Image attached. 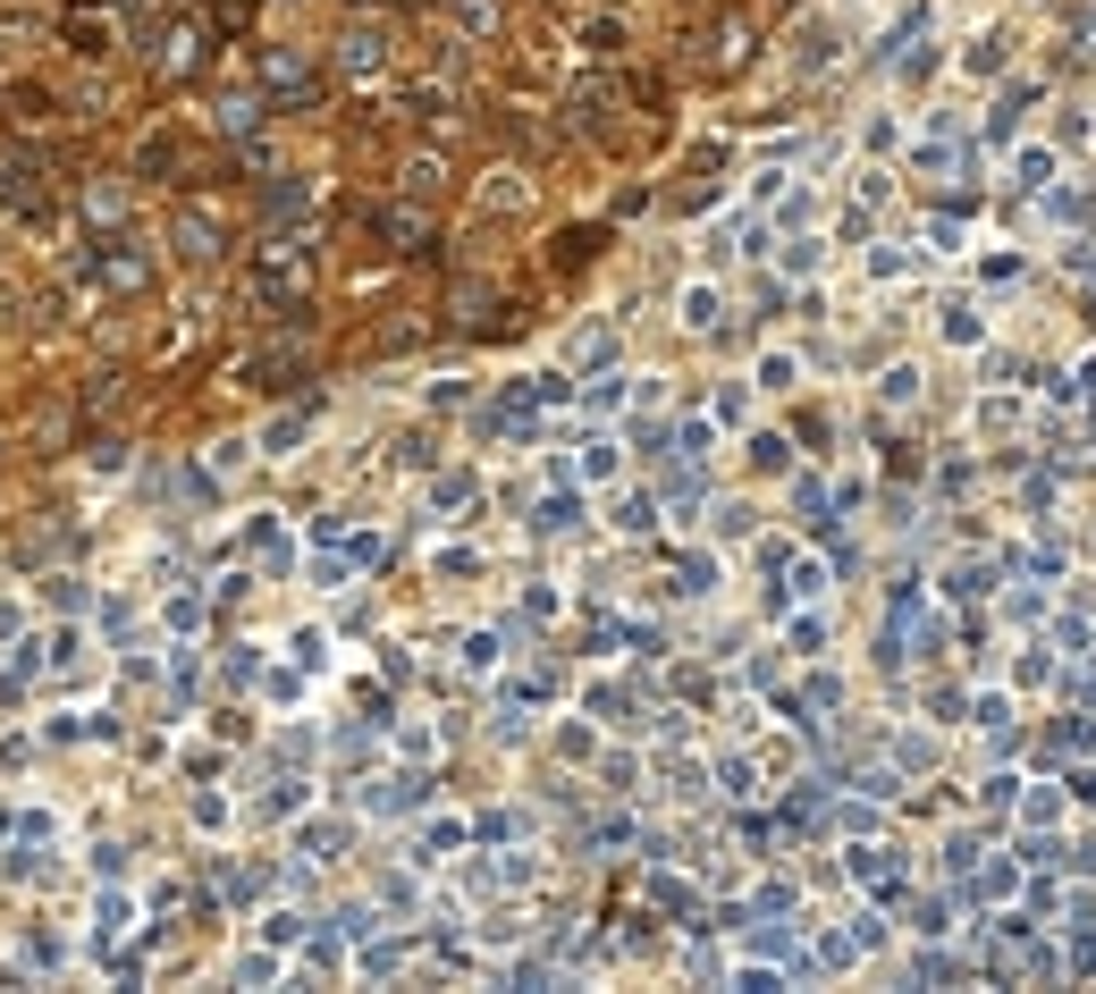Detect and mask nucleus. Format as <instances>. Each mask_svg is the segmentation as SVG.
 Returning a JSON list of instances; mask_svg holds the SVG:
<instances>
[{
	"instance_id": "6e6552de",
	"label": "nucleus",
	"mask_w": 1096,
	"mask_h": 994,
	"mask_svg": "<svg viewBox=\"0 0 1096 994\" xmlns=\"http://www.w3.org/2000/svg\"><path fill=\"white\" fill-rule=\"evenodd\" d=\"M101 270H110V287H144V270H153V261H144V254H135V245H127V236H119Z\"/></svg>"
},
{
	"instance_id": "9d476101",
	"label": "nucleus",
	"mask_w": 1096,
	"mask_h": 994,
	"mask_svg": "<svg viewBox=\"0 0 1096 994\" xmlns=\"http://www.w3.org/2000/svg\"><path fill=\"white\" fill-rule=\"evenodd\" d=\"M793 380H802V363H793V354H759V388H768V396H784Z\"/></svg>"
},
{
	"instance_id": "79ce46f5",
	"label": "nucleus",
	"mask_w": 1096,
	"mask_h": 994,
	"mask_svg": "<svg viewBox=\"0 0 1096 994\" xmlns=\"http://www.w3.org/2000/svg\"><path fill=\"white\" fill-rule=\"evenodd\" d=\"M9 633H17V608H9V599H0V641H9Z\"/></svg>"
},
{
	"instance_id": "f257e3e1",
	"label": "nucleus",
	"mask_w": 1096,
	"mask_h": 994,
	"mask_svg": "<svg viewBox=\"0 0 1096 994\" xmlns=\"http://www.w3.org/2000/svg\"><path fill=\"white\" fill-rule=\"evenodd\" d=\"M254 287L270 295V304L304 295V254H295V245H261V261H254Z\"/></svg>"
},
{
	"instance_id": "7c9ffc66",
	"label": "nucleus",
	"mask_w": 1096,
	"mask_h": 994,
	"mask_svg": "<svg viewBox=\"0 0 1096 994\" xmlns=\"http://www.w3.org/2000/svg\"><path fill=\"white\" fill-rule=\"evenodd\" d=\"M742 531H751V506H742V498H726V506H717V540H742Z\"/></svg>"
},
{
	"instance_id": "4468645a",
	"label": "nucleus",
	"mask_w": 1096,
	"mask_h": 994,
	"mask_svg": "<svg viewBox=\"0 0 1096 994\" xmlns=\"http://www.w3.org/2000/svg\"><path fill=\"white\" fill-rule=\"evenodd\" d=\"M295 439H304V414H279L261 430V455H295Z\"/></svg>"
},
{
	"instance_id": "b1692460",
	"label": "nucleus",
	"mask_w": 1096,
	"mask_h": 994,
	"mask_svg": "<svg viewBox=\"0 0 1096 994\" xmlns=\"http://www.w3.org/2000/svg\"><path fill=\"white\" fill-rule=\"evenodd\" d=\"M397 969H405V944H372L363 953V978H397Z\"/></svg>"
},
{
	"instance_id": "423d86ee",
	"label": "nucleus",
	"mask_w": 1096,
	"mask_h": 994,
	"mask_svg": "<svg viewBox=\"0 0 1096 994\" xmlns=\"http://www.w3.org/2000/svg\"><path fill=\"white\" fill-rule=\"evenodd\" d=\"M574 523H582V498H574V489L540 498V514H532V531H574Z\"/></svg>"
},
{
	"instance_id": "72a5a7b5",
	"label": "nucleus",
	"mask_w": 1096,
	"mask_h": 994,
	"mask_svg": "<svg viewBox=\"0 0 1096 994\" xmlns=\"http://www.w3.org/2000/svg\"><path fill=\"white\" fill-rule=\"evenodd\" d=\"M94 876H127V843H94Z\"/></svg>"
},
{
	"instance_id": "5701e85b",
	"label": "nucleus",
	"mask_w": 1096,
	"mask_h": 994,
	"mask_svg": "<svg viewBox=\"0 0 1096 994\" xmlns=\"http://www.w3.org/2000/svg\"><path fill=\"white\" fill-rule=\"evenodd\" d=\"M51 834H60L51 809H26V818H17V843H42V851H51Z\"/></svg>"
},
{
	"instance_id": "9b49d317",
	"label": "nucleus",
	"mask_w": 1096,
	"mask_h": 994,
	"mask_svg": "<svg viewBox=\"0 0 1096 994\" xmlns=\"http://www.w3.org/2000/svg\"><path fill=\"white\" fill-rule=\"evenodd\" d=\"M261 944H304V910H261Z\"/></svg>"
},
{
	"instance_id": "e433bc0d",
	"label": "nucleus",
	"mask_w": 1096,
	"mask_h": 994,
	"mask_svg": "<svg viewBox=\"0 0 1096 994\" xmlns=\"http://www.w3.org/2000/svg\"><path fill=\"white\" fill-rule=\"evenodd\" d=\"M194 826H203V834L228 826V801H220V793H203V801H194Z\"/></svg>"
},
{
	"instance_id": "dca6fc26",
	"label": "nucleus",
	"mask_w": 1096,
	"mask_h": 994,
	"mask_svg": "<svg viewBox=\"0 0 1096 994\" xmlns=\"http://www.w3.org/2000/svg\"><path fill=\"white\" fill-rule=\"evenodd\" d=\"M482 203H489V211H515V203H523V177H515V169H498V177L482 186Z\"/></svg>"
},
{
	"instance_id": "f3484780",
	"label": "nucleus",
	"mask_w": 1096,
	"mask_h": 994,
	"mask_svg": "<svg viewBox=\"0 0 1096 994\" xmlns=\"http://www.w3.org/2000/svg\"><path fill=\"white\" fill-rule=\"evenodd\" d=\"M42 658H51V666H76V658H85V633H76V624H60V633L42 641Z\"/></svg>"
},
{
	"instance_id": "473e14b6",
	"label": "nucleus",
	"mask_w": 1096,
	"mask_h": 994,
	"mask_svg": "<svg viewBox=\"0 0 1096 994\" xmlns=\"http://www.w3.org/2000/svg\"><path fill=\"white\" fill-rule=\"evenodd\" d=\"M590 708H599V716H608V725H624V716H633V700H624V691H616V683H599V691H590Z\"/></svg>"
},
{
	"instance_id": "412c9836",
	"label": "nucleus",
	"mask_w": 1096,
	"mask_h": 994,
	"mask_svg": "<svg viewBox=\"0 0 1096 994\" xmlns=\"http://www.w3.org/2000/svg\"><path fill=\"white\" fill-rule=\"evenodd\" d=\"M649 514H658V506H649L642 489H624V498H616V523H624V531H649Z\"/></svg>"
},
{
	"instance_id": "ddd939ff",
	"label": "nucleus",
	"mask_w": 1096,
	"mask_h": 994,
	"mask_svg": "<svg viewBox=\"0 0 1096 994\" xmlns=\"http://www.w3.org/2000/svg\"><path fill=\"white\" fill-rule=\"evenodd\" d=\"M338 60L355 68V76H363V68H380V34H372V26H355V34H346V51H338Z\"/></svg>"
},
{
	"instance_id": "4be33fe9",
	"label": "nucleus",
	"mask_w": 1096,
	"mask_h": 994,
	"mask_svg": "<svg viewBox=\"0 0 1096 994\" xmlns=\"http://www.w3.org/2000/svg\"><path fill=\"white\" fill-rule=\"evenodd\" d=\"M717 784H726L734 801H751V793H759V775H751V759H726V768H717Z\"/></svg>"
},
{
	"instance_id": "c85d7f7f",
	"label": "nucleus",
	"mask_w": 1096,
	"mask_h": 994,
	"mask_svg": "<svg viewBox=\"0 0 1096 994\" xmlns=\"http://www.w3.org/2000/svg\"><path fill=\"white\" fill-rule=\"evenodd\" d=\"M709 447H717L709 421H683V430H675V455H709Z\"/></svg>"
},
{
	"instance_id": "f704fd0d",
	"label": "nucleus",
	"mask_w": 1096,
	"mask_h": 994,
	"mask_svg": "<svg viewBox=\"0 0 1096 994\" xmlns=\"http://www.w3.org/2000/svg\"><path fill=\"white\" fill-rule=\"evenodd\" d=\"M288 649H295V666H321V658H329V633H295Z\"/></svg>"
},
{
	"instance_id": "aec40b11",
	"label": "nucleus",
	"mask_w": 1096,
	"mask_h": 994,
	"mask_svg": "<svg viewBox=\"0 0 1096 994\" xmlns=\"http://www.w3.org/2000/svg\"><path fill=\"white\" fill-rule=\"evenodd\" d=\"M582 473L608 481V473H616V439H582Z\"/></svg>"
},
{
	"instance_id": "2eb2a0df",
	"label": "nucleus",
	"mask_w": 1096,
	"mask_h": 994,
	"mask_svg": "<svg viewBox=\"0 0 1096 994\" xmlns=\"http://www.w3.org/2000/svg\"><path fill=\"white\" fill-rule=\"evenodd\" d=\"M683 329H717V287H683Z\"/></svg>"
},
{
	"instance_id": "2f4dec72",
	"label": "nucleus",
	"mask_w": 1096,
	"mask_h": 994,
	"mask_svg": "<svg viewBox=\"0 0 1096 994\" xmlns=\"http://www.w3.org/2000/svg\"><path fill=\"white\" fill-rule=\"evenodd\" d=\"M430 498H439V506H473V473H448V481H439V489H430Z\"/></svg>"
},
{
	"instance_id": "bb28decb",
	"label": "nucleus",
	"mask_w": 1096,
	"mask_h": 994,
	"mask_svg": "<svg viewBox=\"0 0 1096 994\" xmlns=\"http://www.w3.org/2000/svg\"><path fill=\"white\" fill-rule=\"evenodd\" d=\"M85 220H127V194L94 186V194H85Z\"/></svg>"
},
{
	"instance_id": "7ed1b4c3",
	"label": "nucleus",
	"mask_w": 1096,
	"mask_h": 994,
	"mask_svg": "<svg viewBox=\"0 0 1096 994\" xmlns=\"http://www.w3.org/2000/svg\"><path fill=\"white\" fill-rule=\"evenodd\" d=\"M380 236H388V245H397V254H414L422 236H430V220H422L414 203H397V211H380Z\"/></svg>"
},
{
	"instance_id": "1a4fd4ad",
	"label": "nucleus",
	"mask_w": 1096,
	"mask_h": 994,
	"mask_svg": "<svg viewBox=\"0 0 1096 994\" xmlns=\"http://www.w3.org/2000/svg\"><path fill=\"white\" fill-rule=\"evenodd\" d=\"M295 851H304V860H338V851H346V826H295Z\"/></svg>"
},
{
	"instance_id": "4c0bfd02",
	"label": "nucleus",
	"mask_w": 1096,
	"mask_h": 994,
	"mask_svg": "<svg viewBox=\"0 0 1096 994\" xmlns=\"http://www.w3.org/2000/svg\"><path fill=\"white\" fill-rule=\"evenodd\" d=\"M751 414V388H717V421H742Z\"/></svg>"
},
{
	"instance_id": "0eeeda50",
	"label": "nucleus",
	"mask_w": 1096,
	"mask_h": 994,
	"mask_svg": "<svg viewBox=\"0 0 1096 994\" xmlns=\"http://www.w3.org/2000/svg\"><path fill=\"white\" fill-rule=\"evenodd\" d=\"M127 919H135L127 894H94V935H101V944H110V935H127Z\"/></svg>"
},
{
	"instance_id": "20e7f679",
	"label": "nucleus",
	"mask_w": 1096,
	"mask_h": 994,
	"mask_svg": "<svg viewBox=\"0 0 1096 994\" xmlns=\"http://www.w3.org/2000/svg\"><path fill=\"white\" fill-rule=\"evenodd\" d=\"M178 254H186V261H211V254H220V228L203 220V211H186V220H178Z\"/></svg>"
},
{
	"instance_id": "a878e982",
	"label": "nucleus",
	"mask_w": 1096,
	"mask_h": 994,
	"mask_svg": "<svg viewBox=\"0 0 1096 994\" xmlns=\"http://www.w3.org/2000/svg\"><path fill=\"white\" fill-rule=\"evenodd\" d=\"M498 658H507V649H498V633H473V641H464V666H473V674H489Z\"/></svg>"
},
{
	"instance_id": "a211bd4d",
	"label": "nucleus",
	"mask_w": 1096,
	"mask_h": 994,
	"mask_svg": "<svg viewBox=\"0 0 1096 994\" xmlns=\"http://www.w3.org/2000/svg\"><path fill=\"white\" fill-rule=\"evenodd\" d=\"M34 750H42V741H34V734H0V775L34 768Z\"/></svg>"
},
{
	"instance_id": "a19ab883",
	"label": "nucleus",
	"mask_w": 1096,
	"mask_h": 994,
	"mask_svg": "<svg viewBox=\"0 0 1096 994\" xmlns=\"http://www.w3.org/2000/svg\"><path fill=\"white\" fill-rule=\"evenodd\" d=\"M852 876H886V843H861V851H852Z\"/></svg>"
},
{
	"instance_id": "cd10ccee",
	"label": "nucleus",
	"mask_w": 1096,
	"mask_h": 994,
	"mask_svg": "<svg viewBox=\"0 0 1096 994\" xmlns=\"http://www.w3.org/2000/svg\"><path fill=\"white\" fill-rule=\"evenodd\" d=\"M304 203H313V186H270V220H295Z\"/></svg>"
},
{
	"instance_id": "39448f33",
	"label": "nucleus",
	"mask_w": 1096,
	"mask_h": 994,
	"mask_svg": "<svg viewBox=\"0 0 1096 994\" xmlns=\"http://www.w3.org/2000/svg\"><path fill=\"white\" fill-rule=\"evenodd\" d=\"M464 834H473L464 818H439V826H422V851H414V860H448V851H464Z\"/></svg>"
},
{
	"instance_id": "58836bf2",
	"label": "nucleus",
	"mask_w": 1096,
	"mask_h": 994,
	"mask_svg": "<svg viewBox=\"0 0 1096 994\" xmlns=\"http://www.w3.org/2000/svg\"><path fill=\"white\" fill-rule=\"evenodd\" d=\"M827 590V565H793V599H818Z\"/></svg>"
},
{
	"instance_id": "6ab92c4d",
	"label": "nucleus",
	"mask_w": 1096,
	"mask_h": 994,
	"mask_svg": "<svg viewBox=\"0 0 1096 994\" xmlns=\"http://www.w3.org/2000/svg\"><path fill=\"white\" fill-rule=\"evenodd\" d=\"M169 633H194V624H203V599H194V590H169Z\"/></svg>"
},
{
	"instance_id": "c756f323",
	"label": "nucleus",
	"mask_w": 1096,
	"mask_h": 994,
	"mask_svg": "<svg viewBox=\"0 0 1096 994\" xmlns=\"http://www.w3.org/2000/svg\"><path fill=\"white\" fill-rule=\"evenodd\" d=\"M751 464H759V473H784V439H776V430H759V439H751Z\"/></svg>"
},
{
	"instance_id": "f8f14e48",
	"label": "nucleus",
	"mask_w": 1096,
	"mask_h": 994,
	"mask_svg": "<svg viewBox=\"0 0 1096 994\" xmlns=\"http://www.w3.org/2000/svg\"><path fill=\"white\" fill-rule=\"evenodd\" d=\"M261 76H270L279 94H304V60H295V51H270V60H261Z\"/></svg>"
},
{
	"instance_id": "ea45409f",
	"label": "nucleus",
	"mask_w": 1096,
	"mask_h": 994,
	"mask_svg": "<svg viewBox=\"0 0 1096 994\" xmlns=\"http://www.w3.org/2000/svg\"><path fill=\"white\" fill-rule=\"evenodd\" d=\"M818 641H827V624H818V615H802V624H793V649H802V658H818Z\"/></svg>"
},
{
	"instance_id": "393cba45",
	"label": "nucleus",
	"mask_w": 1096,
	"mask_h": 994,
	"mask_svg": "<svg viewBox=\"0 0 1096 994\" xmlns=\"http://www.w3.org/2000/svg\"><path fill=\"white\" fill-rule=\"evenodd\" d=\"M270 978H279V953H245L236 961V986H270Z\"/></svg>"
},
{
	"instance_id": "f03ea898",
	"label": "nucleus",
	"mask_w": 1096,
	"mask_h": 994,
	"mask_svg": "<svg viewBox=\"0 0 1096 994\" xmlns=\"http://www.w3.org/2000/svg\"><path fill=\"white\" fill-rule=\"evenodd\" d=\"M422 801H430L422 775H380V784L363 793V809H380V818H405V809H422Z\"/></svg>"
},
{
	"instance_id": "c9c22d12",
	"label": "nucleus",
	"mask_w": 1096,
	"mask_h": 994,
	"mask_svg": "<svg viewBox=\"0 0 1096 994\" xmlns=\"http://www.w3.org/2000/svg\"><path fill=\"white\" fill-rule=\"evenodd\" d=\"M784 270H793V279H809V270H818V245H809V236H793V245H784Z\"/></svg>"
}]
</instances>
